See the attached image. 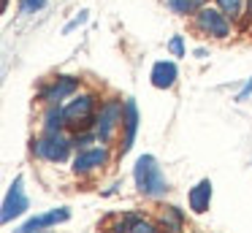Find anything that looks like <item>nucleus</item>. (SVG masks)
<instances>
[{
	"instance_id": "1",
	"label": "nucleus",
	"mask_w": 252,
	"mask_h": 233,
	"mask_svg": "<svg viewBox=\"0 0 252 233\" xmlns=\"http://www.w3.org/2000/svg\"><path fill=\"white\" fill-rule=\"evenodd\" d=\"M133 179H136V190L144 198H163L168 193V179H165L160 163L152 155H141L133 166Z\"/></svg>"
},
{
	"instance_id": "2",
	"label": "nucleus",
	"mask_w": 252,
	"mask_h": 233,
	"mask_svg": "<svg viewBox=\"0 0 252 233\" xmlns=\"http://www.w3.org/2000/svg\"><path fill=\"white\" fill-rule=\"evenodd\" d=\"M63 114H65V125L73 133L93 130L95 119H98V95L95 92H79L63 106Z\"/></svg>"
},
{
	"instance_id": "3",
	"label": "nucleus",
	"mask_w": 252,
	"mask_h": 233,
	"mask_svg": "<svg viewBox=\"0 0 252 233\" xmlns=\"http://www.w3.org/2000/svg\"><path fill=\"white\" fill-rule=\"evenodd\" d=\"M33 155L38 160H46V163H65L71 157V149H73V138L60 133H44L41 138H33Z\"/></svg>"
},
{
	"instance_id": "4",
	"label": "nucleus",
	"mask_w": 252,
	"mask_h": 233,
	"mask_svg": "<svg viewBox=\"0 0 252 233\" xmlns=\"http://www.w3.org/2000/svg\"><path fill=\"white\" fill-rule=\"evenodd\" d=\"M192 27H195V33L209 38H228L233 30V22L217 5H203L198 14H192Z\"/></svg>"
},
{
	"instance_id": "5",
	"label": "nucleus",
	"mask_w": 252,
	"mask_h": 233,
	"mask_svg": "<svg viewBox=\"0 0 252 233\" xmlns=\"http://www.w3.org/2000/svg\"><path fill=\"white\" fill-rule=\"evenodd\" d=\"M122 117H125V103L120 98H109V100L100 106L98 119H95V135H98V144H109L114 138L117 128H122Z\"/></svg>"
},
{
	"instance_id": "6",
	"label": "nucleus",
	"mask_w": 252,
	"mask_h": 233,
	"mask_svg": "<svg viewBox=\"0 0 252 233\" xmlns=\"http://www.w3.org/2000/svg\"><path fill=\"white\" fill-rule=\"evenodd\" d=\"M79 87H82V79H79V76H57V79H52L49 84L41 87L38 98L46 103V106H60L63 100H68V98L76 95Z\"/></svg>"
},
{
	"instance_id": "7",
	"label": "nucleus",
	"mask_w": 252,
	"mask_h": 233,
	"mask_svg": "<svg viewBox=\"0 0 252 233\" xmlns=\"http://www.w3.org/2000/svg\"><path fill=\"white\" fill-rule=\"evenodd\" d=\"M109 157H111V152L106 144L90 146V149H79V155L73 157V173L76 176H90V173L100 171L109 163Z\"/></svg>"
},
{
	"instance_id": "8",
	"label": "nucleus",
	"mask_w": 252,
	"mask_h": 233,
	"mask_svg": "<svg viewBox=\"0 0 252 233\" xmlns=\"http://www.w3.org/2000/svg\"><path fill=\"white\" fill-rule=\"evenodd\" d=\"M28 209H30V200L25 195V179L17 176L8 187L6 198H3V214L0 217H3V222H11L14 217H22Z\"/></svg>"
},
{
	"instance_id": "9",
	"label": "nucleus",
	"mask_w": 252,
	"mask_h": 233,
	"mask_svg": "<svg viewBox=\"0 0 252 233\" xmlns=\"http://www.w3.org/2000/svg\"><path fill=\"white\" fill-rule=\"evenodd\" d=\"M138 133V106L133 98H125V117H122V144H120V155H127L133 149V141Z\"/></svg>"
},
{
	"instance_id": "10",
	"label": "nucleus",
	"mask_w": 252,
	"mask_h": 233,
	"mask_svg": "<svg viewBox=\"0 0 252 233\" xmlns=\"http://www.w3.org/2000/svg\"><path fill=\"white\" fill-rule=\"evenodd\" d=\"M65 220H71V211H68L65 206H60V209H52V211H44V214L30 217V220L19 228V233H41V231H46V228L60 225V222H65Z\"/></svg>"
},
{
	"instance_id": "11",
	"label": "nucleus",
	"mask_w": 252,
	"mask_h": 233,
	"mask_svg": "<svg viewBox=\"0 0 252 233\" xmlns=\"http://www.w3.org/2000/svg\"><path fill=\"white\" fill-rule=\"evenodd\" d=\"M176 79H179V68H176L174 60H158L149 70V81L158 90H171L176 84Z\"/></svg>"
},
{
	"instance_id": "12",
	"label": "nucleus",
	"mask_w": 252,
	"mask_h": 233,
	"mask_svg": "<svg viewBox=\"0 0 252 233\" xmlns=\"http://www.w3.org/2000/svg\"><path fill=\"white\" fill-rule=\"evenodd\" d=\"M187 203H190V209L195 211V214L209 211V203H212V182H209V179H201V182L187 193Z\"/></svg>"
},
{
	"instance_id": "13",
	"label": "nucleus",
	"mask_w": 252,
	"mask_h": 233,
	"mask_svg": "<svg viewBox=\"0 0 252 233\" xmlns=\"http://www.w3.org/2000/svg\"><path fill=\"white\" fill-rule=\"evenodd\" d=\"M158 225L163 233H182L185 231V211L179 206H163L158 214Z\"/></svg>"
},
{
	"instance_id": "14",
	"label": "nucleus",
	"mask_w": 252,
	"mask_h": 233,
	"mask_svg": "<svg viewBox=\"0 0 252 233\" xmlns=\"http://www.w3.org/2000/svg\"><path fill=\"white\" fill-rule=\"evenodd\" d=\"M65 125V114H63V106H46L44 114V133H60Z\"/></svg>"
},
{
	"instance_id": "15",
	"label": "nucleus",
	"mask_w": 252,
	"mask_h": 233,
	"mask_svg": "<svg viewBox=\"0 0 252 233\" xmlns=\"http://www.w3.org/2000/svg\"><path fill=\"white\" fill-rule=\"evenodd\" d=\"M214 3L230 22H241V16L247 14V0H214Z\"/></svg>"
},
{
	"instance_id": "16",
	"label": "nucleus",
	"mask_w": 252,
	"mask_h": 233,
	"mask_svg": "<svg viewBox=\"0 0 252 233\" xmlns=\"http://www.w3.org/2000/svg\"><path fill=\"white\" fill-rule=\"evenodd\" d=\"M165 5L179 16H192L206 5V0H165Z\"/></svg>"
},
{
	"instance_id": "17",
	"label": "nucleus",
	"mask_w": 252,
	"mask_h": 233,
	"mask_svg": "<svg viewBox=\"0 0 252 233\" xmlns=\"http://www.w3.org/2000/svg\"><path fill=\"white\" fill-rule=\"evenodd\" d=\"M130 233H163V231H160V225H152L149 220L138 217V220H136V225L130 228Z\"/></svg>"
},
{
	"instance_id": "18",
	"label": "nucleus",
	"mask_w": 252,
	"mask_h": 233,
	"mask_svg": "<svg viewBox=\"0 0 252 233\" xmlns=\"http://www.w3.org/2000/svg\"><path fill=\"white\" fill-rule=\"evenodd\" d=\"M168 52L174 54V57H185V54H187L185 38H182V35H174V38H171V41H168Z\"/></svg>"
},
{
	"instance_id": "19",
	"label": "nucleus",
	"mask_w": 252,
	"mask_h": 233,
	"mask_svg": "<svg viewBox=\"0 0 252 233\" xmlns=\"http://www.w3.org/2000/svg\"><path fill=\"white\" fill-rule=\"evenodd\" d=\"M44 5H46V0H19V11L22 14H33V11L44 8Z\"/></svg>"
},
{
	"instance_id": "20",
	"label": "nucleus",
	"mask_w": 252,
	"mask_h": 233,
	"mask_svg": "<svg viewBox=\"0 0 252 233\" xmlns=\"http://www.w3.org/2000/svg\"><path fill=\"white\" fill-rule=\"evenodd\" d=\"M84 22H87V11H82V14H79V16H76V19H73V22H68V25H65V30H63V33H71V30H73V27H79V25H84Z\"/></svg>"
},
{
	"instance_id": "21",
	"label": "nucleus",
	"mask_w": 252,
	"mask_h": 233,
	"mask_svg": "<svg viewBox=\"0 0 252 233\" xmlns=\"http://www.w3.org/2000/svg\"><path fill=\"white\" fill-rule=\"evenodd\" d=\"M250 92H252V79L247 81V84H244V90H241L239 95H236V100H239V103H241V100H247V98H250Z\"/></svg>"
},
{
	"instance_id": "22",
	"label": "nucleus",
	"mask_w": 252,
	"mask_h": 233,
	"mask_svg": "<svg viewBox=\"0 0 252 233\" xmlns=\"http://www.w3.org/2000/svg\"><path fill=\"white\" fill-rule=\"evenodd\" d=\"M247 19H252V0H247Z\"/></svg>"
},
{
	"instance_id": "23",
	"label": "nucleus",
	"mask_w": 252,
	"mask_h": 233,
	"mask_svg": "<svg viewBox=\"0 0 252 233\" xmlns=\"http://www.w3.org/2000/svg\"><path fill=\"white\" fill-rule=\"evenodd\" d=\"M6 5H8V0H3V8H6Z\"/></svg>"
},
{
	"instance_id": "24",
	"label": "nucleus",
	"mask_w": 252,
	"mask_h": 233,
	"mask_svg": "<svg viewBox=\"0 0 252 233\" xmlns=\"http://www.w3.org/2000/svg\"><path fill=\"white\" fill-rule=\"evenodd\" d=\"M17 233H19V231H17Z\"/></svg>"
}]
</instances>
